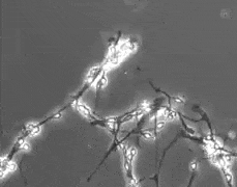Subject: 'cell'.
<instances>
[{"label":"cell","mask_w":237,"mask_h":187,"mask_svg":"<svg viewBox=\"0 0 237 187\" xmlns=\"http://www.w3.org/2000/svg\"><path fill=\"white\" fill-rule=\"evenodd\" d=\"M70 105H72V107H74V108H75L76 110L79 112V113L82 114L83 117H85L86 119H95V117L93 115L92 111H91V109L89 108L87 105H85L84 103H81L79 100H78V101H72Z\"/></svg>","instance_id":"1"},{"label":"cell","mask_w":237,"mask_h":187,"mask_svg":"<svg viewBox=\"0 0 237 187\" xmlns=\"http://www.w3.org/2000/svg\"><path fill=\"white\" fill-rule=\"evenodd\" d=\"M107 73L106 71L104 70V72L102 73V75L98 77V79L96 80L95 83V88L98 91H101V89H104L106 87L107 84H108V77H107Z\"/></svg>","instance_id":"2"},{"label":"cell","mask_w":237,"mask_h":187,"mask_svg":"<svg viewBox=\"0 0 237 187\" xmlns=\"http://www.w3.org/2000/svg\"><path fill=\"white\" fill-rule=\"evenodd\" d=\"M141 135L147 140H153L154 139V137H155L154 133H152L150 130H144V131H141Z\"/></svg>","instance_id":"3"},{"label":"cell","mask_w":237,"mask_h":187,"mask_svg":"<svg viewBox=\"0 0 237 187\" xmlns=\"http://www.w3.org/2000/svg\"><path fill=\"white\" fill-rule=\"evenodd\" d=\"M166 125V121L165 119H157L156 123H155V132H160L164 129Z\"/></svg>","instance_id":"4"},{"label":"cell","mask_w":237,"mask_h":187,"mask_svg":"<svg viewBox=\"0 0 237 187\" xmlns=\"http://www.w3.org/2000/svg\"><path fill=\"white\" fill-rule=\"evenodd\" d=\"M198 165H199L198 161L194 160V161H192L191 163H190V169H191L192 171H194V173H195V171H197V169H198Z\"/></svg>","instance_id":"5"},{"label":"cell","mask_w":237,"mask_h":187,"mask_svg":"<svg viewBox=\"0 0 237 187\" xmlns=\"http://www.w3.org/2000/svg\"><path fill=\"white\" fill-rule=\"evenodd\" d=\"M129 186L137 187V186H139V183H138L137 179L134 177V178H131V179H129Z\"/></svg>","instance_id":"6"},{"label":"cell","mask_w":237,"mask_h":187,"mask_svg":"<svg viewBox=\"0 0 237 187\" xmlns=\"http://www.w3.org/2000/svg\"><path fill=\"white\" fill-rule=\"evenodd\" d=\"M21 150H24V151H29L30 150V145H28V143H24L23 145H22V147H21Z\"/></svg>","instance_id":"7"}]
</instances>
